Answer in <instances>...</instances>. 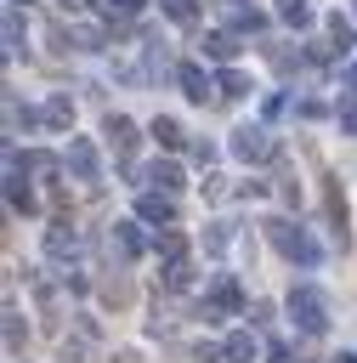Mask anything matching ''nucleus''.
<instances>
[{
  "label": "nucleus",
  "instance_id": "1",
  "mask_svg": "<svg viewBox=\"0 0 357 363\" xmlns=\"http://www.w3.org/2000/svg\"><path fill=\"white\" fill-rule=\"evenodd\" d=\"M261 227H266V244H272L278 255H289V261H300V267H317V255H323V250H317V244H312L295 221L272 216V221H261Z\"/></svg>",
  "mask_w": 357,
  "mask_h": 363
},
{
  "label": "nucleus",
  "instance_id": "2",
  "mask_svg": "<svg viewBox=\"0 0 357 363\" xmlns=\"http://www.w3.org/2000/svg\"><path fill=\"white\" fill-rule=\"evenodd\" d=\"M289 318H295L300 335H323V329H329V301H323L312 284H295V289H289Z\"/></svg>",
  "mask_w": 357,
  "mask_h": 363
},
{
  "label": "nucleus",
  "instance_id": "3",
  "mask_svg": "<svg viewBox=\"0 0 357 363\" xmlns=\"http://www.w3.org/2000/svg\"><path fill=\"white\" fill-rule=\"evenodd\" d=\"M238 312H244L238 278H215V284H210V301L198 306V318H204V323H221V318H238Z\"/></svg>",
  "mask_w": 357,
  "mask_h": 363
},
{
  "label": "nucleus",
  "instance_id": "4",
  "mask_svg": "<svg viewBox=\"0 0 357 363\" xmlns=\"http://www.w3.org/2000/svg\"><path fill=\"white\" fill-rule=\"evenodd\" d=\"M232 153L244 164H261V159H278V142L266 125H244V130H232Z\"/></svg>",
  "mask_w": 357,
  "mask_h": 363
},
{
  "label": "nucleus",
  "instance_id": "5",
  "mask_svg": "<svg viewBox=\"0 0 357 363\" xmlns=\"http://www.w3.org/2000/svg\"><path fill=\"white\" fill-rule=\"evenodd\" d=\"M102 136H108V147L119 153V164L136 176V164H130V159H136V125H130L125 113H108V119H102Z\"/></svg>",
  "mask_w": 357,
  "mask_h": 363
},
{
  "label": "nucleus",
  "instance_id": "6",
  "mask_svg": "<svg viewBox=\"0 0 357 363\" xmlns=\"http://www.w3.org/2000/svg\"><path fill=\"white\" fill-rule=\"evenodd\" d=\"M96 301H102L108 312H125V306L136 301V284H130V272H125V267L102 272V278H96Z\"/></svg>",
  "mask_w": 357,
  "mask_h": 363
},
{
  "label": "nucleus",
  "instance_id": "7",
  "mask_svg": "<svg viewBox=\"0 0 357 363\" xmlns=\"http://www.w3.org/2000/svg\"><path fill=\"white\" fill-rule=\"evenodd\" d=\"M62 164H68L79 182H102V159H96V147H91L85 136H68V153H62Z\"/></svg>",
  "mask_w": 357,
  "mask_h": 363
},
{
  "label": "nucleus",
  "instance_id": "8",
  "mask_svg": "<svg viewBox=\"0 0 357 363\" xmlns=\"http://www.w3.org/2000/svg\"><path fill=\"white\" fill-rule=\"evenodd\" d=\"M323 210H329V227H334V238H340V250H346V244H351V233H346V193H340L334 176L323 182Z\"/></svg>",
  "mask_w": 357,
  "mask_h": 363
},
{
  "label": "nucleus",
  "instance_id": "9",
  "mask_svg": "<svg viewBox=\"0 0 357 363\" xmlns=\"http://www.w3.org/2000/svg\"><path fill=\"white\" fill-rule=\"evenodd\" d=\"M136 216H142V221H176V199H170L164 187H142Z\"/></svg>",
  "mask_w": 357,
  "mask_h": 363
},
{
  "label": "nucleus",
  "instance_id": "10",
  "mask_svg": "<svg viewBox=\"0 0 357 363\" xmlns=\"http://www.w3.org/2000/svg\"><path fill=\"white\" fill-rule=\"evenodd\" d=\"M113 250H119V261H136L142 250H147V233H142V221H113Z\"/></svg>",
  "mask_w": 357,
  "mask_h": 363
},
{
  "label": "nucleus",
  "instance_id": "11",
  "mask_svg": "<svg viewBox=\"0 0 357 363\" xmlns=\"http://www.w3.org/2000/svg\"><path fill=\"white\" fill-rule=\"evenodd\" d=\"M74 250H79V238H74V227H68V216H57V221L45 227V255H51V261H68Z\"/></svg>",
  "mask_w": 357,
  "mask_h": 363
},
{
  "label": "nucleus",
  "instance_id": "12",
  "mask_svg": "<svg viewBox=\"0 0 357 363\" xmlns=\"http://www.w3.org/2000/svg\"><path fill=\"white\" fill-rule=\"evenodd\" d=\"M176 85H181L193 102H204V96L215 91V79H204V68H198V62H176Z\"/></svg>",
  "mask_w": 357,
  "mask_h": 363
},
{
  "label": "nucleus",
  "instance_id": "13",
  "mask_svg": "<svg viewBox=\"0 0 357 363\" xmlns=\"http://www.w3.org/2000/svg\"><path fill=\"white\" fill-rule=\"evenodd\" d=\"M323 28H329V51H334V57H346V51L357 45V28H351L340 11H329V23H323Z\"/></svg>",
  "mask_w": 357,
  "mask_h": 363
},
{
  "label": "nucleus",
  "instance_id": "14",
  "mask_svg": "<svg viewBox=\"0 0 357 363\" xmlns=\"http://www.w3.org/2000/svg\"><path fill=\"white\" fill-rule=\"evenodd\" d=\"M198 45H204V57H215V62H232V57H238V34H227V28H210Z\"/></svg>",
  "mask_w": 357,
  "mask_h": 363
},
{
  "label": "nucleus",
  "instance_id": "15",
  "mask_svg": "<svg viewBox=\"0 0 357 363\" xmlns=\"http://www.w3.org/2000/svg\"><path fill=\"white\" fill-rule=\"evenodd\" d=\"M147 187L176 193V187H181V164H176V159H153V164H147Z\"/></svg>",
  "mask_w": 357,
  "mask_h": 363
},
{
  "label": "nucleus",
  "instance_id": "16",
  "mask_svg": "<svg viewBox=\"0 0 357 363\" xmlns=\"http://www.w3.org/2000/svg\"><path fill=\"white\" fill-rule=\"evenodd\" d=\"M221 357H227V363H255V340H249V329H232V335L221 340Z\"/></svg>",
  "mask_w": 357,
  "mask_h": 363
},
{
  "label": "nucleus",
  "instance_id": "17",
  "mask_svg": "<svg viewBox=\"0 0 357 363\" xmlns=\"http://www.w3.org/2000/svg\"><path fill=\"white\" fill-rule=\"evenodd\" d=\"M227 23L244 28V34H261V28H266V17H261L255 6H238V0H227Z\"/></svg>",
  "mask_w": 357,
  "mask_h": 363
},
{
  "label": "nucleus",
  "instance_id": "18",
  "mask_svg": "<svg viewBox=\"0 0 357 363\" xmlns=\"http://www.w3.org/2000/svg\"><path fill=\"white\" fill-rule=\"evenodd\" d=\"M215 96H221V102H238V96H249V79H244L238 68H221V74H215Z\"/></svg>",
  "mask_w": 357,
  "mask_h": 363
},
{
  "label": "nucleus",
  "instance_id": "19",
  "mask_svg": "<svg viewBox=\"0 0 357 363\" xmlns=\"http://www.w3.org/2000/svg\"><path fill=\"white\" fill-rule=\"evenodd\" d=\"M6 153H11V147H6ZM11 159H17V153H11ZM17 164H23L28 176H57V153H45V147H28Z\"/></svg>",
  "mask_w": 357,
  "mask_h": 363
},
{
  "label": "nucleus",
  "instance_id": "20",
  "mask_svg": "<svg viewBox=\"0 0 357 363\" xmlns=\"http://www.w3.org/2000/svg\"><path fill=\"white\" fill-rule=\"evenodd\" d=\"M23 346H28V329H23V312H17V306H6V357H23Z\"/></svg>",
  "mask_w": 357,
  "mask_h": 363
},
{
  "label": "nucleus",
  "instance_id": "21",
  "mask_svg": "<svg viewBox=\"0 0 357 363\" xmlns=\"http://www.w3.org/2000/svg\"><path fill=\"white\" fill-rule=\"evenodd\" d=\"M40 119H45L51 130H68V125H74V102H68V96H51V102L40 108Z\"/></svg>",
  "mask_w": 357,
  "mask_h": 363
},
{
  "label": "nucleus",
  "instance_id": "22",
  "mask_svg": "<svg viewBox=\"0 0 357 363\" xmlns=\"http://www.w3.org/2000/svg\"><path fill=\"white\" fill-rule=\"evenodd\" d=\"M153 250H159L164 261H181V255H187V233H176V227H164V233L153 238Z\"/></svg>",
  "mask_w": 357,
  "mask_h": 363
},
{
  "label": "nucleus",
  "instance_id": "23",
  "mask_svg": "<svg viewBox=\"0 0 357 363\" xmlns=\"http://www.w3.org/2000/svg\"><path fill=\"white\" fill-rule=\"evenodd\" d=\"M153 142H159V147H181V142H187V130H181L176 119H164V113H159V119H153Z\"/></svg>",
  "mask_w": 357,
  "mask_h": 363
},
{
  "label": "nucleus",
  "instance_id": "24",
  "mask_svg": "<svg viewBox=\"0 0 357 363\" xmlns=\"http://www.w3.org/2000/svg\"><path fill=\"white\" fill-rule=\"evenodd\" d=\"M187 284H193V267H187V255H181V261H164V289H170V295H181Z\"/></svg>",
  "mask_w": 357,
  "mask_h": 363
},
{
  "label": "nucleus",
  "instance_id": "25",
  "mask_svg": "<svg viewBox=\"0 0 357 363\" xmlns=\"http://www.w3.org/2000/svg\"><path fill=\"white\" fill-rule=\"evenodd\" d=\"M278 17H283L289 28H312V6H306V0H283V6H278Z\"/></svg>",
  "mask_w": 357,
  "mask_h": 363
},
{
  "label": "nucleus",
  "instance_id": "26",
  "mask_svg": "<svg viewBox=\"0 0 357 363\" xmlns=\"http://www.w3.org/2000/svg\"><path fill=\"white\" fill-rule=\"evenodd\" d=\"M23 51V17H17V6H6V57H17Z\"/></svg>",
  "mask_w": 357,
  "mask_h": 363
},
{
  "label": "nucleus",
  "instance_id": "27",
  "mask_svg": "<svg viewBox=\"0 0 357 363\" xmlns=\"http://www.w3.org/2000/svg\"><path fill=\"white\" fill-rule=\"evenodd\" d=\"M164 17H176V23H193V17H198V0H164Z\"/></svg>",
  "mask_w": 357,
  "mask_h": 363
},
{
  "label": "nucleus",
  "instance_id": "28",
  "mask_svg": "<svg viewBox=\"0 0 357 363\" xmlns=\"http://www.w3.org/2000/svg\"><path fill=\"white\" fill-rule=\"evenodd\" d=\"M142 6H147V0H108V17H113V23H125V17H136Z\"/></svg>",
  "mask_w": 357,
  "mask_h": 363
},
{
  "label": "nucleus",
  "instance_id": "29",
  "mask_svg": "<svg viewBox=\"0 0 357 363\" xmlns=\"http://www.w3.org/2000/svg\"><path fill=\"white\" fill-rule=\"evenodd\" d=\"M204 199L221 204V199H227V176H204Z\"/></svg>",
  "mask_w": 357,
  "mask_h": 363
},
{
  "label": "nucleus",
  "instance_id": "30",
  "mask_svg": "<svg viewBox=\"0 0 357 363\" xmlns=\"http://www.w3.org/2000/svg\"><path fill=\"white\" fill-rule=\"evenodd\" d=\"M57 357H62V363H91V352H85L79 340H62V352H57Z\"/></svg>",
  "mask_w": 357,
  "mask_h": 363
},
{
  "label": "nucleus",
  "instance_id": "31",
  "mask_svg": "<svg viewBox=\"0 0 357 363\" xmlns=\"http://www.w3.org/2000/svg\"><path fill=\"white\" fill-rule=\"evenodd\" d=\"M74 40H79V51H96V45H102V28H79Z\"/></svg>",
  "mask_w": 357,
  "mask_h": 363
},
{
  "label": "nucleus",
  "instance_id": "32",
  "mask_svg": "<svg viewBox=\"0 0 357 363\" xmlns=\"http://www.w3.org/2000/svg\"><path fill=\"white\" fill-rule=\"evenodd\" d=\"M278 193H283L289 204H300V182H295V176H278Z\"/></svg>",
  "mask_w": 357,
  "mask_h": 363
},
{
  "label": "nucleus",
  "instance_id": "33",
  "mask_svg": "<svg viewBox=\"0 0 357 363\" xmlns=\"http://www.w3.org/2000/svg\"><path fill=\"white\" fill-rule=\"evenodd\" d=\"M204 250H227V227H210L204 233Z\"/></svg>",
  "mask_w": 357,
  "mask_h": 363
},
{
  "label": "nucleus",
  "instance_id": "34",
  "mask_svg": "<svg viewBox=\"0 0 357 363\" xmlns=\"http://www.w3.org/2000/svg\"><path fill=\"white\" fill-rule=\"evenodd\" d=\"M266 357H272V363H295V352H289L283 340H272V346H266Z\"/></svg>",
  "mask_w": 357,
  "mask_h": 363
},
{
  "label": "nucleus",
  "instance_id": "35",
  "mask_svg": "<svg viewBox=\"0 0 357 363\" xmlns=\"http://www.w3.org/2000/svg\"><path fill=\"white\" fill-rule=\"evenodd\" d=\"M340 130H351V136H357V102H346V108H340Z\"/></svg>",
  "mask_w": 357,
  "mask_h": 363
},
{
  "label": "nucleus",
  "instance_id": "36",
  "mask_svg": "<svg viewBox=\"0 0 357 363\" xmlns=\"http://www.w3.org/2000/svg\"><path fill=\"white\" fill-rule=\"evenodd\" d=\"M346 96H351V102H357V57H351V62H346Z\"/></svg>",
  "mask_w": 357,
  "mask_h": 363
},
{
  "label": "nucleus",
  "instance_id": "37",
  "mask_svg": "<svg viewBox=\"0 0 357 363\" xmlns=\"http://www.w3.org/2000/svg\"><path fill=\"white\" fill-rule=\"evenodd\" d=\"M113 363H142V357L136 352H113Z\"/></svg>",
  "mask_w": 357,
  "mask_h": 363
},
{
  "label": "nucleus",
  "instance_id": "38",
  "mask_svg": "<svg viewBox=\"0 0 357 363\" xmlns=\"http://www.w3.org/2000/svg\"><path fill=\"white\" fill-rule=\"evenodd\" d=\"M329 363H357V352H340V357H329Z\"/></svg>",
  "mask_w": 357,
  "mask_h": 363
},
{
  "label": "nucleus",
  "instance_id": "39",
  "mask_svg": "<svg viewBox=\"0 0 357 363\" xmlns=\"http://www.w3.org/2000/svg\"><path fill=\"white\" fill-rule=\"evenodd\" d=\"M11 6H28V0H11Z\"/></svg>",
  "mask_w": 357,
  "mask_h": 363
}]
</instances>
